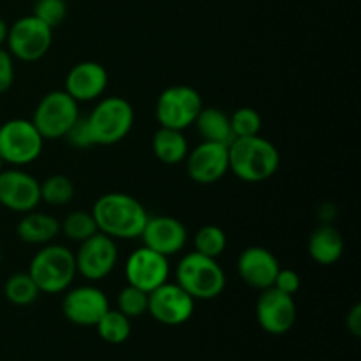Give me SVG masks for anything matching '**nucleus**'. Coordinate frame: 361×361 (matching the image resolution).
Instances as JSON below:
<instances>
[{"mask_svg":"<svg viewBox=\"0 0 361 361\" xmlns=\"http://www.w3.org/2000/svg\"><path fill=\"white\" fill-rule=\"evenodd\" d=\"M97 229L113 240L140 238L148 221L147 208L126 192L102 194L92 208Z\"/></svg>","mask_w":361,"mask_h":361,"instance_id":"nucleus-1","label":"nucleus"},{"mask_svg":"<svg viewBox=\"0 0 361 361\" xmlns=\"http://www.w3.org/2000/svg\"><path fill=\"white\" fill-rule=\"evenodd\" d=\"M229 171L245 183L270 180L281 166V152L263 136L235 137L229 143Z\"/></svg>","mask_w":361,"mask_h":361,"instance_id":"nucleus-2","label":"nucleus"},{"mask_svg":"<svg viewBox=\"0 0 361 361\" xmlns=\"http://www.w3.org/2000/svg\"><path fill=\"white\" fill-rule=\"evenodd\" d=\"M28 275L46 295L67 291L78 275L74 252L59 243H48L32 257Z\"/></svg>","mask_w":361,"mask_h":361,"instance_id":"nucleus-3","label":"nucleus"},{"mask_svg":"<svg viewBox=\"0 0 361 361\" xmlns=\"http://www.w3.org/2000/svg\"><path fill=\"white\" fill-rule=\"evenodd\" d=\"M176 284L194 300H214L224 293L226 274L217 259L192 250L176 267Z\"/></svg>","mask_w":361,"mask_h":361,"instance_id":"nucleus-4","label":"nucleus"},{"mask_svg":"<svg viewBox=\"0 0 361 361\" xmlns=\"http://www.w3.org/2000/svg\"><path fill=\"white\" fill-rule=\"evenodd\" d=\"M94 145L111 147L126 140L134 126V108L127 99L109 95L101 99L87 116Z\"/></svg>","mask_w":361,"mask_h":361,"instance_id":"nucleus-5","label":"nucleus"},{"mask_svg":"<svg viewBox=\"0 0 361 361\" xmlns=\"http://www.w3.org/2000/svg\"><path fill=\"white\" fill-rule=\"evenodd\" d=\"M80 104L66 90H51L42 95L32 115V123L46 140H62L76 120Z\"/></svg>","mask_w":361,"mask_h":361,"instance_id":"nucleus-6","label":"nucleus"},{"mask_svg":"<svg viewBox=\"0 0 361 361\" xmlns=\"http://www.w3.org/2000/svg\"><path fill=\"white\" fill-rule=\"evenodd\" d=\"M44 147L32 120L11 118L0 126V157L6 164L25 166L37 161Z\"/></svg>","mask_w":361,"mask_h":361,"instance_id":"nucleus-7","label":"nucleus"},{"mask_svg":"<svg viewBox=\"0 0 361 361\" xmlns=\"http://www.w3.org/2000/svg\"><path fill=\"white\" fill-rule=\"evenodd\" d=\"M203 108V99L196 88L189 85H173L159 94L155 102V118L159 126L185 130L194 126L197 113Z\"/></svg>","mask_w":361,"mask_h":361,"instance_id":"nucleus-8","label":"nucleus"},{"mask_svg":"<svg viewBox=\"0 0 361 361\" xmlns=\"http://www.w3.org/2000/svg\"><path fill=\"white\" fill-rule=\"evenodd\" d=\"M53 30L34 14L20 18L7 30V51L21 62H37L49 51Z\"/></svg>","mask_w":361,"mask_h":361,"instance_id":"nucleus-9","label":"nucleus"},{"mask_svg":"<svg viewBox=\"0 0 361 361\" xmlns=\"http://www.w3.org/2000/svg\"><path fill=\"white\" fill-rule=\"evenodd\" d=\"M76 271L90 282H99L108 277L118 263V247L115 240L104 233L97 231L80 243L74 254Z\"/></svg>","mask_w":361,"mask_h":361,"instance_id":"nucleus-10","label":"nucleus"},{"mask_svg":"<svg viewBox=\"0 0 361 361\" xmlns=\"http://www.w3.org/2000/svg\"><path fill=\"white\" fill-rule=\"evenodd\" d=\"M196 300L187 295L176 282H166L148 293V312L157 323L178 326L192 317Z\"/></svg>","mask_w":361,"mask_h":361,"instance_id":"nucleus-11","label":"nucleus"},{"mask_svg":"<svg viewBox=\"0 0 361 361\" xmlns=\"http://www.w3.org/2000/svg\"><path fill=\"white\" fill-rule=\"evenodd\" d=\"M229 145L201 141L185 157L187 175L200 185L217 183L229 171Z\"/></svg>","mask_w":361,"mask_h":361,"instance_id":"nucleus-12","label":"nucleus"},{"mask_svg":"<svg viewBox=\"0 0 361 361\" xmlns=\"http://www.w3.org/2000/svg\"><path fill=\"white\" fill-rule=\"evenodd\" d=\"M41 203V183L18 168L0 171V204L16 214H27Z\"/></svg>","mask_w":361,"mask_h":361,"instance_id":"nucleus-13","label":"nucleus"},{"mask_svg":"<svg viewBox=\"0 0 361 361\" xmlns=\"http://www.w3.org/2000/svg\"><path fill=\"white\" fill-rule=\"evenodd\" d=\"M127 284L145 293H152L159 286L166 284L169 279V257L148 249L140 247L126 261Z\"/></svg>","mask_w":361,"mask_h":361,"instance_id":"nucleus-14","label":"nucleus"},{"mask_svg":"<svg viewBox=\"0 0 361 361\" xmlns=\"http://www.w3.org/2000/svg\"><path fill=\"white\" fill-rule=\"evenodd\" d=\"M257 324L270 335H284L295 326L296 303L291 295L279 291L274 286L263 289L256 302Z\"/></svg>","mask_w":361,"mask_h":361,"instance_id":"nucleus-15","label":"nucleus"},{"mask_svg":"<svg viewBox=\"0 0 361 361\" xmlns=\"http://www.w3.org/2000/svg\"><path fill=\"white\" fill-rule=\"evenodd\" d=\"M108 310V296L95 286H78V288L67 289L63 296V316L76 326H95Z\"/></svg>","mask_w":361,"mask_h":361,"instance_id":"nucleus-16","label":"nucleus"},{"mask_svg":"<svg viewBox=\"0 0 361 361\" xmlns=\"http://www.w3.org/2000/svg\"><path fill=\"white\" fill-rule=\"evenodd\" d=\"M140 238L143 245L166 257H171L183 250L189 240V233L182 221L171 215H154L148 217Z\"/></svg>","mask_w":361,"mask_h":361,"instance_id":"nucleus-17","label":"nucleus"},{"mask_svg":"<svg viewBox=\"0 0 361 361\" xmlns=\"http://www.w3.org/2000/svg\"><path fill=\"white\" fill-rule=\"evenodd\" d=\"M108 71L102 63L94 60H85L71 67L66 76V88L63 90L80 104V102H92L102 97L108 88Z\"/></svg>","mask_w":361,"mask_h":361,"instance_id":"nucleus-18","label":"nucleus"},{"mask_svg":"<svg viewBox=\"0 0 361 361\" xmlns=\"http://www.w3.org/2000/svg\"><path fill=\"white\" fill-rule=\"evenodd\" d=\"M279 270H281V263L277 256L264 247H247L238 257L240 279L247 286L259 291L274 286Z\"/></svg>","mask_w":361,"mask_h":361,"instance_id":"nucleus-19","label":"nucleus"},{"mask_svg":"<svg viewBox=\"0 0 361 361\" xmlns=\"http://www.w3.org/2000/svg\"><path fill=\"white\" fill-rule=\"evenodd\" d=\"M16 226V235L28 245H48L60 235V222L53 215L32 210L21 214Z\"/></svg>","mask_w":361,"mask_h":361,"instance_id":"nucleus-20","label":"nucleus"},{"mask_svg":"<svg viewBox=\"0 0 361 361\" xmlns=\"http://www.w3.org/2000/svg\"><path fill=\"white\" fill-rule=\"evenodd\" d=\"M307 249H309L310 257L317 264L330 267V264L337 263L344 254V238L337 228L326 222L314 229L312 235L309 236Z\"/></svg>","mask_w":361,"mask_h":361,"instance_id":"nucleus-21","label":"nucleus"},{"mask_svg":"<svg viewBox=\"0 0 361 361\" xmlns=\"http://www.w3.org/2000/svg\"><path fill=\"white\" fill-rule=\"evenodd\" d=\"M152 150L162 164L175 166L185 161L187 154H189V143L183 136V130L161 127L154 134Z\"/></svg>","mask_w":361,"mask_h":361,"instance_id":"nucleus-22","label":"nucleus"},{"mask_svg":"<svg viewBox=\"0 0 361 361\" xmlns=\"http://www.w3.org/2000/svg\"><path fill=\"white\" fill-rule=\"evenodd\" d=\"M194 126L203 141L229 145L235 140L231 133V123H229V115L219 108H204L203 106L194 120Z\"/></svg>","mask_w":361,"mask_h":361,"instance_id":"nucleus-23","label":"nucleus"},{"mask_svg":"<svg viewBox=\"0 0 361 361\" xmlns=\"http://www.w3.org/2000/svg\"><path fill=\"white\" fill-rule=\"evenodd\" d=\"M39 295H41V291L32 281L28 271H18V274L11 275L4 284V296H6L7 302L16 307L32 305L39 298Z\"/></svg>","mask_w":361,"mask_h":361,"instance_id":"nucleus-24","label":"nucleus"},{"mask_svg":"<svg viewBox=\"0 0 361 361\" xmlns=\"http://www.w3.org/2000/svg\"><path fill=\"white\" fill-rule=\"evenodd\" d=\"M95 328H97L99 337L113 345L123 344V342L130 337V330H133V328H130L129 317L123 316L120 310L111 309L99 319Z\"/></svg>","mask_w":361,"mask_h":361,"instance_id":"nucleus-25","label":"nucleus"},{"mask_svg":"<svg viewBox=\"0 0 361 361\" xmlns=\"http://www.w3.org/2000/svg\"><path fill=\"white\" fill-rule=\"evenodd\" d=\"M99 229L95 224V219L92 215V212H83L76 210L71 212L66 215L62 222H60V233L66 235V238L73 240V242H85L87 238H90L92 235H95Z\"/></svg>","mask_w":361,"mask_h":361,"instance_id":"nucleus-26","label":"nucleus"},{"mask_svg":"<svg viewBox=\"0 0 361 361\" xmlns=\"http://www.w3.org/2000/svg\"><path fill=\"white\" fill-rule=\"evenodd\" d=\"M226 247H228V236H226L224 229L215 224L203 226L194 236V250L207 257L217 259L219 256L224 254Z\"/></svg>","mask_w":361,"mask_h":361,"instance_id":"nucleus-27","label":"nucleus"},{"mask_svg":"<svg viewBox=\"0 0 361 361\" xmlns=\"http://www.w3.org/2000/svg\"><path fill=\"white\" fill-rule=\"evenodd\" d=\"M74 197V183L66 175H51L41 183V201L51 207H63Z\"/></svg>","mask_w":361,"mask_h":361,"instance_id":"nucleus-28","label":"nucleus"},{"mask_svg":"<svg viewBox=\"0 0 361 361\" xmlns=\"http://www.w3.org/2000/svg\"><path fill=\"white\" fill-rule=\"evenodd\" d=\"M116 310H120L129 319L141 317L148 312V293L127 284L116 296Z\"/></svg>","mask_w":361,"mask_h":361,"instance_id":"nucleus-29","label":"nucleus"},{"mask_svg":"<svg viewBox=\"0 0 361 361\" xmlns=\"http://www.w3.org/2000/svg\"><path fill=\"white\" fill-rule=\"evenodd\" d=\"M233 137L257 136L263 127V118L254 108H240L229 116Z\"/></svg>","mask_w":361,"mask_h":361,"instance_id":"nucleus-30","label":"nucleus"},{"mask_svg":"<svg viewBox=\"0 0 361 361\" xmlns=\"http://www.w3.org/2000/svg\"><path fill=\"white\" fill-rule=\"evenodd\" d=\"M66 2L67 0H35L32 14L53 30L67 18Z\"/></svg>","mask_w":361,"mask_h":361,"instance_id":"nucleus-31","label":"nucleus"},{"mask_svg":"<svg viewBox=\"0 0 361 361\" xmlns=\"http://www.w3.org/2000/svg\"><path fill=\"white\" fill-rule=\"evenodd\" d=\"M63 137H66L67 143L74 148L94 147V137H92V130L90 126H88L87 116L80 115V118L71 126V129L67 130V134Z\"/></svg>","mask_w":361,"mask_h":361,"instance_id":"nucleus-32","label":"nucleus"},{"mask_svg":"<svg viewBox=\"0 0 361 361\" xmlns=\"http://www.w3.org/2000/svg\"><path fill=\"white\" fill-rule=\"evenodd\" d=\"M274 288L279 289V291L286 293V295L295 296L296 293L300 291V288H302V279H300V275L296 274L295 270H289V268H281L277 274V277H275Z\"/></svg>","mask_w":361,"mask_h":361,"instance_id":"nucleus-33","label":"nucleus"},{"mask_svg":"<svg viewBox=\"0 0 361 361\" xmlns=\"http://www.w3.org/2000/svg\"><path fill=\"white\" fill-rule=\"evenodd\" d=\"M14 83V59L7 49L0 48V94H6Z\"/></svg>","mask_w":361,"mask_h":361,"instance_id":"nucleus-34","label":"nucleus"},{"mask_svg":"<svg viewBox=\"0 0 361 361\" xmlns=\"http://www.w3.org/2000/svg\"><path fill=\"white\" fill-rule=\"evenodd\" d=\"M345 326H348V331L353 335V337H361V305L356 303L353 305V309L348 312V317H345Z\"/></svg>","mask_w":361,"mask_h":361,"instance_id":"nucleus-35","label":"nucleus"},{"mask_svg":"<svg viewBox=\"0 0 361 361\" xmlns=\"http://www.w3.org/2000/svg\"><path fill=\"white\" fill-rule=\"evenodd\" d=\"M7 30H9V27H7L6 21L0 18V48H2L4 44H6V39H7Z\"/></svg>","mask_w":361,"mask_h":361,"instance_id":"nucleus-36","label":"nucleus"},{"mask_svg":"<svg viewBox=\"0 0 361 361\" xmlns=\"http://www.w3.org/2000/svg\"><path fill=\"white\" fill-rule=\"evenodd\" d=\"M4 164H6V162H4L2 157H0V171H2V169H4Z\"/></svg>","mask_w":361,"mask_h":361,"instance_id":"nucleus-37","label":"nucleus"},{"mask_svg":"<svg viewBox=\"0 0 361 361\" xmlns=\"http://www.w3.org/2000/svg\"><path fill=\"white\" fill-rule=\"evenodd\" d=\"M0 264H2V250H0Z\"/></svg>","mask_w":361,"mask_h":361,"instance_id":"nucleus-38","label":"nucleus"}]
</instances>
